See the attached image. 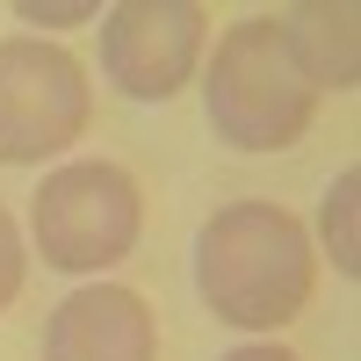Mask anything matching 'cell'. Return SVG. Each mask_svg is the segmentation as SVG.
<instances>
[{
  "label": "cell",
  "mask_w": 361,
  "mask_h": 361,
  "mask_svg": "<svg viewBox=\"0 0 361 361\" xmlns=\"http://www.w3.org/2000/svg\"><path fill=\"white\" fill-rule=\"evenodd\" d=\"M318 253L282 202H224L195 238V296L238 333H282L311 304Z\"/></svg>",
  "instance_id": "1"
},
{
  "label": "cell",
  "mask_w": 361,
  "mask_h": 361,
  "mask_svg": "<svg viewBox=\"0 0 361 361\" xmlns=\"http://www.w3.org/2000/svg\"><path fill=\"white\" fill-rule=\"evenodd\" d=\"M202 109L231 152H289L318 123V87L289 58L282 15L231 22L202 66Z\"/></svg>",
  "instance_id": "2"
},
{
  "label": "cell",
  "mask_w": 361,
  "mask_h": 361,
  "mask_svg": "<svg viewBox=\"0 0 361 361\" xmlns=\"http://www.w3.org/2000/svg\"><path fill=\"white\" fill-rule=\"evenodd\" d=\"M29 231H37L44 267H58V275H102V267L130 260L145 231L137 173L116 159H73L44 173L37 202H29Z\"/></svg>",
  "instance_id": "3"
},
{
  "label": "cell",
  "mask_w": 361,
  "mask_h": 361,
  "mask_svg": "<svg viewBox=\"0 0 361 361\" xmlns=\"http://www.w3.org/2000/svg\"><path fill=\"white\" fill-rule=\"evenodd\" d=\"M87 73L44 37H0V166H44L87 137Z\"/></svg>",
  "instance_id": "4"
},
{
  "label": "cell",
  "mask_w": 361,
  "mask_h": 361,
  "mask_svg": "<svg viewBox=\"0 0 361 361\" xmlns=\"http://www.w3.org/2000/svg\"><path fill=\"white\" fill-rule=\"evenodd\" d=\"M209 44L202 0H116L102 15V73L130 102H173Z\"/></svg>",
  "instance_id": "5"
},
{
  "label": "cell",
  "mask_w": 361,
  "mask_h": 361,
  "mask_svg": "<svg viewBox=\"0 0 361 361\" xmlns=\"http://www.w3.org/2000/svg\"><path fill=\"white\" fill-rule=\"evenodd\" d=\"M44 361H159V318L123 282H87L44 318Z\"/></svg>",
  "instance_id": "6"
},
{
  "label": "cell",
  "mask_w": 361,
  "mask_h": 361,
  "mask_svg": "<svg viewBox=\"0 0 361 361\" xmlns=\"http://www.w3.org/2000/svg\"><path fill=\"white\" fill-rule=\"evenodd\" d=\"M282 37H289V58L304 66V80L318 87H354V8H289L282 15Z\"/></svg>",
  "instance_id": "7"
},
{
  "label": "cell",
  "mask_w": 361,
  "mask_h": 361,
  "mask_svg": "<svg viewBox=\"0 0 361 361\" xmlns=\"http://www.w3.org/2000/svg\"><path fill=\"white\" fill-rule=\"evenodd\" d=\"M325 246H333V267L354 275L361 253H354V173L333 180V195H325Z\"/></svg>",
  "instance_id": "8"
},
{
  "label": "cell",
  "mask_w": 361,
  "mask_h": 361,
  "mask_svg": "<svg viewBox=\"0 0 361 361\" xmlns=\"http://www.w3.org/2000/svg\"><path fill=\"white\" fill-rule=\"evenodd\" d=\"M22 275H29V253H22V231H15V217L0 209V311L22 296Z\"/></svg>",
  "instance_id": "9"
},
{
  "label": "cell",
  "mask_w": 361,
  "mask_h": 361,
  "mask_svg": "<svg viewBox=\"0 0 361 361\" xmlns=\"http://www.w3.org/2000/svg\"><path fill=\"white\" fill-rule=\"evenodd\" d=\"M224 361H296L289 347H275V340H246V347H231Z\"/></svg>",
  "instance_id": "10"
},
{
  "label": "cell",
  "mask_w": 361,
  "mask_h": 361,
  "mask_svg": "<svg viewBox=\"0 0 361 361\" xmlns=\"http://www.w3.org/2000/svg\"><path fill=\"white\" fill-rule=\"evenodd\" d=\"M87 8H22V22H80Z\"/></svg>",
  "instance_id": "11"
}]
</instances>
